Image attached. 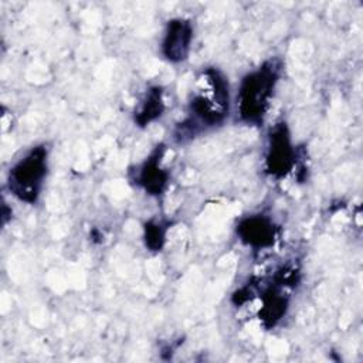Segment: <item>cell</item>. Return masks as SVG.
Masks as SVG:
<instances>
[{"label": "cell", "instance_id": "ba28073f", "mask_svg": "<svg viewBox=\"0 0 363 363\" xmlns=\"http://www.w3.org/2000/svg\"><path fill=\"white\" fill-rule=\"evenodd\" d=\"M261 306L258 311V318L265 329H274L286 315L289 309V295L288 289L269 281L268 285L262 286L258 292Z\"/></svg>", "mask_w": 363, "mask_h": 363}, {"label": "cell", "instance_id": "8fae6325", "mask_svg": "<svg viewBox=\"0 0 363 363\" xmlns=\"http://www.w3.org/2000/svg\"><path fill=\"white\" fill-rule=\"evenodd\" d=\"M10 218H11V208H9L6 203H3V206H1V223H3V225H4Z\"/></svg>", "mask_w": 363, "mask_h": 363}, {"label": "cell", "instance_id": "3957f363", "mask_svg": "<svg viewBox=\"0 0 363 363\" xmlns=\"http://www.w3.org/2000/svg\"><path fill=\"white\" fill-rule=\"evenodd\" d=\"M48 147L35 145L14 162L7 174V189L13 197L26 204H35L48 174Z\"/></svg>", "mask_w": 363, "mask_h": 363}, {"label": "cell", "instance_id": "277c9868", "mask_svg": "<svg viewBox=\"0 0 363 363\" xmlns=\"http://www.w3.org/2000/svg\"><path fill=\"white\" fill-rule=\"evenodd\" d=\"M301 164V153L295 147L289 126L285 121H279L271 126L267 135V147L264 156V172L275 179H285L292 172H303Z\"/></svg>", "mask_w": 363, "mask_h": 363}, {"label": "cell", "instance_id": "9c48e42d", "mask_svg": "<svg viewBox=\"0 0 363 363\" xmlns=\"http://www.w3.org/2000/svg\"><path fill=\"white\" fill-rule=\"evenodd\" d=\"M166 111L164 91L160 85H152L146 89L140 102L133 111V122L139 128H146L156 122Z\"/></svg>", "mask_w": 363, "mask_h": 363}, {"label": "cell", "instance_id": "5b68a950", "mask_svg": "<svg viewBox=\"0 0 363 363\" xmlns=\"http://www.w3.org/2000/svg\"><path fill=\"white\" fill-rule=\"evenodd\" d=\"M166 146L159 143L147 155V157L130 172V180L146 194L160 197L169 187L170 172L163 166Z\"/></svg>", "mask_w": 363, "mask_h": 363}, {"label": "cell", "instance_id": "52a82bcc", "mask_svg": "<svg viewBox=\"0 0 363 363\" xmlns=\"http://www.w3.org/2000/svg\"><path fill=\"white\" fill-rule=\"evenodd\" d=\"M193 40L194 27L191 20L184 17L170 18L160 41V54L166 61L180 64L189 58Z\"/></svg>", "mask_w": 363, "mask_h": 363}, {"label": "cell", "instance_id": "7a4b0ae2", "mask_svg": "<svg viewBox=\"0 0 363 363\" xmlns=\"http://www.w3.org/2000/svg\"><path fill=\"white\" fill-rule=\"evenodd\" d=\"M282 61L271 57L247 72L235 95L237 119L250 126H261L267 118L277 85L282 75Z\"/></svg>", "mask_w": 363, "mask_h": 363}, {"label": "cell", "instance_id": "6da1fadb", "mask_svg": "<svg viewBox=\"0 0 363 363\" xmlns=\"http://www.w3.org/2000/svg\"><path fill=\"white\" fill-rule=\"evenodd\" d=\"M230 109L228 78L217 67H204L194 79L187 104V116L177 123L174 140L184 143L206 129L223 125Z\"/></svg>", "mask_w": 363, "mask_h": 363}, {"label": "cell", "instance_id": "8992f818", "mask_svg": "<svg viewBox=\"0 0 363 363\" xmlns=\"http://www.w3.org/2000/svg\"><path fill=\"white\" fill-rule=\"evenodd\" d=\"M238 240L255 251L274 247L278 240L279 227L274 218L265 213H252L244 216L235 224Z\"/></svg>", "mask_w": 363, "mask_h": 363}, {"label": "cell", "instance_id": "30bf717a", "mask_svg": "<svg viewBox=\"0 0 363 363\" xmlns=\"http://www.w3.org/2000/svg\"><path fill=\"white\" fill-rule=\"evenodd\" d=\"M170 223L164 220L150 218L143 224V242L145 247L152 252H159L166 244V235Z\"/></svg>", "mask_w": 363, "mask_h": 363}]
</instances>
